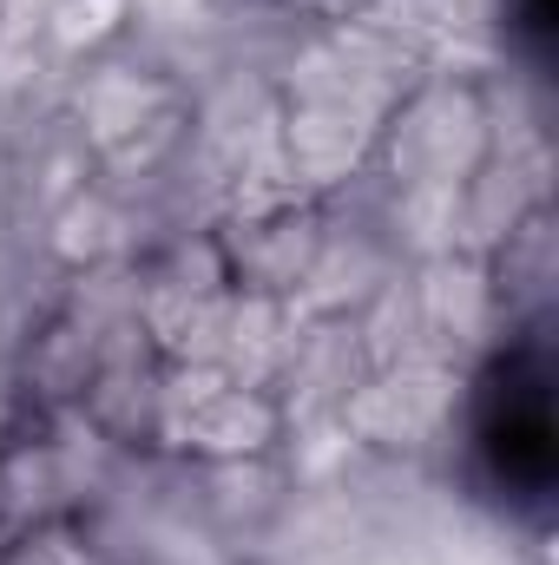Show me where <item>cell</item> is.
Wrapping results in <instances>:
<instances>
[{
    "mask_svg": "<svg viewBox=\"0 0 559 565\" xmlns=\"http://www.w3.org/2000/svg\"><path fill=\"white\" fill-rule=\"evenodd\" d=\"M553 427H547V395H540V382H527V388H507V422L487 427V447H494V460H500V473L514 480V487H547V467H553Z\"/></svg>",
    "mask_w": 559,
    "mask_h": 565,
    "instance_id": "cell-1",
    "label": "cell"
}]
</instances>
